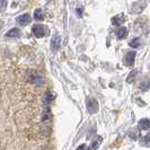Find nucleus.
Here are the masks:
<instances>
[{
    "label": "nucleus",
    "mask_w": 150,
    "mask_h": 150,
    "mask_svg": "<svg viewBox=\"0 0 150 150\" xmlns=\"http://www.w3.org/2000/svg\"><path fill=\"white\" fill-rule=\"evenodd\" d=\"M138 74V70H133V71H131V74L128 76V78H127V81L128 83H132L133 80H134L135 76Z\"/></svg>",
    "instance_id": "obj_15"
},
{
    "label": "nucleus",
    "mask_w": 150,
    "mask_h": 150,
    "mask_svg": "<svg viewBox=\"0 0 150 150\" xmlns=\"http://www.w3.org/2000/svg\"><path fill=\"white\" fill-rule=\"evenodd\" d=\"M86 104H87V110L90 114H94L98 111V102L97 99L93 97H88L86 100Z\"/></svg>",
    "instance_id": "obj_1"
},
{
    "label": "nucleus",
    "mask_w": 150,
    "mask_h": 150,
    "mask_svg": "<svg viewBox=\"0 0 150 150\" xmlns=\"http://www.w3.org/2000/svg\"><path fill=\"white\" fill-rule=\"evenodd\" d=\"M19 34H21V32L17 28H13L7 33V36L8 38H17V36H19Z\"/></svg>",
    "instance_id": "obj_11"
},
{
    "label": "nucleus",
    "mask_w": 150,
    "mask_h": 150,
    "mask_svg": "<svg viewBox=\"0 0 150 150\" xmlns=\"http://www.w3.org/2000/svg\"><path fill=\"white\" fill-rule=\"evenodd\" d=\"M32 30H33V34L36 38H43L45 34V28L42 25H34Z\"/></svg>",
    "instance_id": "obj_2"
},
{
    "label": "nucleus",
    "mask_w": 150,
    "mask_h": 150,
    "mask_svg": "<svg viewBox=\"0 0 150 150\" xmlns=\"http://www.w3.org/2000/svg\"><path fill=\"white\" fill-rule=\"evenodd\" d=\"M30 16L28 15V14H24V15L19 16L18 17V19H17V22H18V24L19 25H22V26H24V25H27L28 23L30 22Z\"/></svg>",
    "instance_id": "obj_5"
},
{
    "label": "nucleus",
    "mask_w": 150,
    "mask_h": 150,
    "mask_svg": "<svg viewBox=\"0 0 150 150\" xmlns=\"http://www.w3.org/2000/svg\"><path fill=\"white\" fill-rule=\"evenodd\" d=\"M127 34H128V30H127V27H124V26H120L119 30H116V35H117L119 38H124L127 36Z\"/></svg>",
    "instance_id": "obj_8"
},
{
    "label": "nucleus",
    "mask_w": 150,
    "mask_h": 150,
    "mask_svg": "<svg viewBox=\"0 0 150 150\" xmlns=\"http://www.w3.org/2000/svg\"><path fill=\"white\" fill-rule=\"evenodd\" d=\"M139 128L141 130H148L150 129V121L148 119H142L139 121Z\"/></svg>",
    "instance_id": "obj_9"
},
{
    "label": "nucleus",
    "mask_w": 150,
    "mask_h": 150,
    "mask_svg": "<svg viewBox=\"0 0 150 150\" xmlns=\"http://www.w3.org/2000/svg\"><path fill=\"white\" fill-rule=\"evenodd\" d=\"M141 45V41L139 40V38H133L131 42H130V46L131 47H134V49H137V47H139Z\"/></svg>",
    "instance_id": "obj_13"
},
{
    "label": "nucleus",
    "mask_w": 150,
    "mask_h": 150,
    "mask_svg": "<svg viewBox=\"0 0 150 150\" xmlns=\"http://www.w3.org/2000/svg\"><path fill=\"white\" fill-rule=\"evenodd\" d=\"M134 59H135V52L134 51H130V52L127 53L125 58H124V62L127 66H132L134 63Z\"/></svg>",
    "instance_id": "obj_3"
},
{
    "label": "nucleus",
    "mask_w": 150,
    "mask_h": 150,
    "mask_svg": "<svg viewBox=\"0 0 150 150\" xmlns=\"http://www.w3.org/2000/svg\"><path fill=\"white\" fill-rule=\"evenodd\" d=\"M77 150H85V144H81V146H79Z\"/></svg>",
    "instance_id": "obj_17"
},
{
    "label": "nucleus",
    "mask_w": 150,
    "mask_h": 150,
    "mask_svg": "<svg viewBox=\"0 0 150 150\" xmlns=\"http://www.w3.org/2000/svg\"><path fill=\"white\" fill-rule=\"evenodd\" d=\"M124 21H125L124 15H123V14H120V15L113 17L112 23H113V25H115V26H121V25L124 23Z\"/></svg>",
    "instance_id": "obj_6"
},
{
    "label": "nucleus",
    "mask_w": 150,
    "mask_h": 150,
    "mask_svg": "<svg viewBox=\"0 0 150 150\" xmlns=\"http://www.w3.org/2000/svg\"><path fill=\"white\" fill-rule=\"evenodd\" d=\"M34 17H35V19H38V21H42V19L44 18L42 9H36V10L34 11Z\"/></svg>",
    "instance_id": "obj_12"
},
{
    "label": "nucleus",
    "mask_w": 150,
    "mask_h": 150,
    "mask_svg": "<svg viewBox=\"0 0 150 150\" xmlns=\"http://www.w3.org/2000/svg\"><path fill=\"white\" fill-rule=\"evenodd\" d=\"M60 44H61V38L59 35H54L52 41H51V49H52L53 51H58L59 47H60Z\"/></svg>",
    "instance_id": "obj_4"
},
{
    "label": "nucleus",
    "mask_w": 150,
    "mask_h": 150,
    "mask_svg": "<svg viewBox=\"0 0 150 150\" xmlns=\"http://www.w3.org/2000/svg\"><path fill=\"white\" fill-rule=\"evenodd\" d=\"M141 143L144 147H150V134L143 137L142 139H141Z\"/></svg>",
    "instance_id": "obj_14"
},
{
    "label": "nucleus",
    "mask_w": 150,
    "mask_h": 150,
    "mask_svg": "<svg viewBox=\"0 0 150 150\" xmlns=\"http://www.w3.org/2000/svg\"><path fill=\"white\" fill-rule=\"evenodd\" d=\"M150 88V81L149 80H143V81H141L140 83V89L142 90V91H147V90Z\"/></svg>",
    "instance_id": "obj_10"
},
{
    "label": "nucleus",
    "mask_w": 150,
    "mask_h": 150,
    "mask_svg": "<svg viewBox=\"0 0 150 150\" xmlns=\"http://www.w3.org/2000/svg\"><path fill=\"white\" fill-rule=\"evenodd\" d=\"M77 13H78V15H79V16L83 15V7L78 8V9H77Z\"/></svg>",
    "instance_id": "obj_16"
},
{
    "label": "nucleus",
    "mask_w": 150,
    "mask_h": 150,
    "mask_svg": "<svg viewBox=\"0 0 150 150\" xmlns=\"http://www.w3.org/2000/svg\"><path fill=\"white\" fill-rule=\"evenodd\" d=\"M102 142H103V138H102V137H97L96 140H94V141L91 142V144L89 146L88 150H97V148L100 146V143Z\"/></svg>",
    "instance_id": "obj_7"
}]
</instances>
